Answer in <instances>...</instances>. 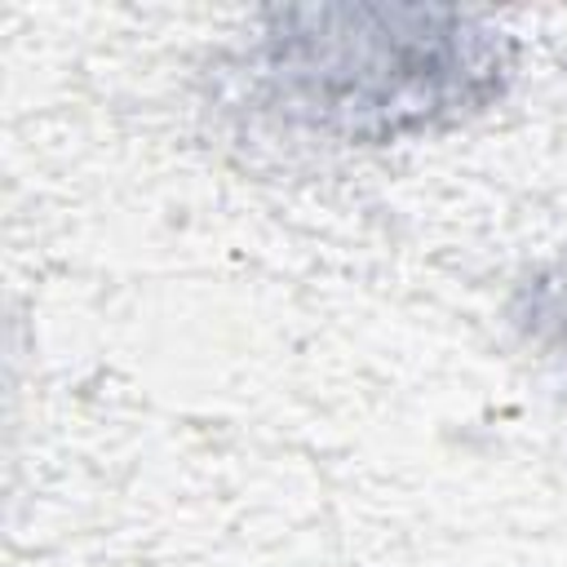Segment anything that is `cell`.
I'll use <instances>...</instances> for the list:
<instances>
[{"instance_id": "cell-1", "label": "cell", "mask_w": 567, "mask_h": 567, "mask_svg": "<svg viewBox=\"0 0 567 567\" xmlns=\"http://www.w3.org/2000/svg\"><path fill=\"white\" fill-rule=\"evenodd\" d=\"M266 75L292 115L341 137H399L483 106L509 44L456 9L315 4L284 9L266 31Z\"/></svg>"}]
</instances>
